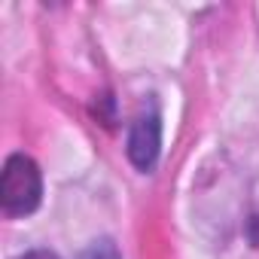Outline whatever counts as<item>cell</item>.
<instances>
[{"label": "cell", "instance_id": "3957f363", "mask_svg": "<svg viewBox=\"0 0 259 259\" xmlns=\"http://www.w3.org/2000/svg\"><path fill=\"white\" fill-rule=\"evenodd\" d=\"M79 259H122V253H119V247L113 244V241H95L89 250H82V256Z\"/></svg>", "mask_w": 259, "mask_h": 259}, {"label": "cell", "instance_id": "277c9868", "mask_svg": "<svg viewBox=\"0 0 259 259\" xmlns=\"http://www.w3.org/2000/svg\"><path fill=\"white\" fill-rule=\"evenodd\" d=\"M22 259H58V256L49 253V250H34V253H25Z\"/></svg>", "mask_w": 259, "mask_h": 259}, {"label": "cell", "instance_id": "7a4b0ae2", "mask_svg": "<svg viewBox=\"0 0 259 259\" xmlns=\"http://www.w3.org/2000/svg\"><path fill=\"white\" fill-rule=\"evenodd\" d=\"M162 153V119L159 113H144L138 116V122L132 125L128 135V159L135 162V168L141 171H153Z\"/></svg>", "mask_w": 259, "mask_h": 259}, {"label": "cell", "instance_id": "6da1fadb", "mask_svg": "<svg viewBox=\"0 0 259 259\" xmlns=\"http://www.w3.org/2000/svg\"><path fill=\"white\" fill-rule=\"evenodd\" d=\"M43 195V177L31 156H10L0 171V204L10 217H25L40 207Z\"/></svg>", "mask_w": 259, "mask_h": 259}]
</instances>
